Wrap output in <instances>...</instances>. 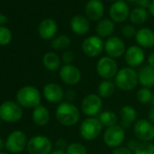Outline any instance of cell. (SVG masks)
<instances>
[{"mask_svg":"<svg viewBox=\"0 0 154 154\" xmlns=\"http://www.w3.org/2000/svg\"><path fill=\"white\" fill-rule=\"evenodd\" d=\"M138 145H139V142L137 141V140H130L129 142H128V144H127V147L132 151V152H134V150L136 149V148L138 147Z\"/></svg>","mask_w":154,"mask_h":154,"instance_id":"obj_41","label":"cell"},{"mask_svg":"<svg viewBox=\"0 0 154 154\" xmlns=\"http://www.w3.org/2000/svg\"><path fill=\"white\" fill-rule=\"evenodd\" d=\"M124 59L127 65L131 68H137L142 66L145 60V53L143 48L139 45H131L126 49Z\"/></svg>","mask_w":154,"mask_h":154,"instance_id":"obj_16","label":"cell"},{"mask_svg":"<svg viewBox=\"0 0 154 154\" xmlns=\"http://www.w3.org/2000/svg\"><path fill=\"white\" fill-rule=\"evenodd\" d=\"M50 154H66L64 150H59V149H55V150H53Z\"/></svg>","mask_w":154,"mask_h":154,"instance_id":"obj_47","label":"cell"},{"mask_svg":"<svg viewBox=\"0 0 154 154\" xmlns=\"http://www.w3.org/2000/svg\"><path fill=\"white\" fill-rule=\"evenodd\" d=\"M150 3H151L150 0H137L135 2V4L138 6V8H141L144 9H149Z\"/></svg>","mask_w":154,"mask_h":154,"instance_id":"obj_39","label":"cell"},{"mask_svg":"<svg viewBox=\"0 0 154 154\" xmlns=\"http://www.w3.org/2000/svg\"><path fill=\"white\" fill-rule=\"evenodd\" d=\"M45 99L51 103H60L64 98V92L61 85L56 83H49L43 89Z\"/></svg>","mask_w":154,"mask_h":154,"instance_id":"obj_17","label":"cell"},{"mask_svg":"<svg viewBox=\"0 0 154 154\" xmlns=\"http://www.w3.org/2000/svg\"><path fill=\"white\" fill-rule=\"evenodd\" d=\"M148 120L154 124V106H151L149 112H148Z\"/></svg>","mask_w":154,"mask_h":154,"instance_id":"obj_42","label":"cell"},{"mask_svg":"<svg viewBox=\"0 0 154 154\" xmlns=\"http://www.w3.org/2000/svg\"><path fill=\"white\" fill-rule=\"evenodd\" d=\"M112 154H133V152L127 146H119L113 149Z\"/></svg>","mask_w":154,"mask_h":154,"instance_id":"obj_37","label":"cell"},{"mask_svg":"<svg viewBox=\"0 0 154 154\" xmlns=\"http://www.w3.org/2000/svg\"><path fill=\"white\" fill-rule=\"evenodd\" d=\"M4 149H5V141L1 137H0V151H2Z\"/></svg>","mask_w":154,"mask_h":154,"instance_id":"obj_46","label":"cell"},{"mask_svg":"<svg viewBox=\"0 0 154 154\" xmlns=\"http://www.w3.org/2000/svg\"><path fill=\"white\" fill-rule=\"evenodd\" d=\"M66 154H87L86 147L80 142H72L68 144L66 149Z\"/></svg>","mask_w":154,"mask_h":154,"instance_id":"obj_32","label":"cell"},{"mask_svg":"<svg viewBox=\"0 0 154 154\" xmlns=\"http://www.w3.org/2000/svg\"><path fill=\"white\" fill-rule=\"evenodd\" d=\"M109 1H112V2H116V1H118V0H109Z\"/></svg>","mask_w":154,"mask_h":154,"instance_id":"obj_52","label":"cell"},{"mask_svg":"<svg viewBox=\"0 0 154 154\" xmlns=\"http://www.w3.org/2000/svg\"><path fill=\"white\" fill-rule=\"evenodd\" d=\"M124 41L118 36H111L104 42V51L107 56L117 59L124 55L126 52Z\"/></svg>","mask_w":154,"mask_h":154,"instance_id":"obj_14","label":"cell"},{"mask_svg":"<svg viewBox=\"0 0 154 154\" xmlns=\"http://www.w3.org/2000/svg\"><path fill=\"white\" fill-rule=\"evenodd\" d=\"M121 126L125 130L129 128L131 123H135L137 121V112L134 107L131 105H124L120 110Z\"/></svg>","mask_w":154,"mask_h":154,"instance_id":"obj_23","label":"cell"},{"mask_svg":"<svg viewBox=\"0 0 154 154\" xmlns=\"http://www.w3.org/2000/svg\"><path fill=\"white\" fill-rule=\"evenodd\" d=\"M130 13L131 11L129 5L124 0H118L116 2H113L109 9V15L111 19L114 23L118 24L126 21L130 17Z\"/></svg>","mask_w":154,"mask_h":154,"instance_id":"obj_15","label":"cell"},{"mask_svg":"<svg viewBox=\"0 0 154 154\" xmlns=\"http://www.w3.org/2000/svg\"><path fill=\"white\" fill-rule=\"evenodd\" d=\"M17 103L24 108H35L40 105L41 93L40 91L32 85H26L18 90L16 95Z\"/></svg>","mask_w":154,"mask_h":154,"instance_id":"obj_3","label":"cell"},{"mask_svg":"<svg viewBox=\"0 0 154 154\" xmlns=\"http://www.w3.org/2000/svg\"><path fill=\"white\" fill-rule=\"evenodd\" d=\"M27 142L26 134L20 130H16L8 136L5 141V148L8 152L17 154L22 152L26 148Z\"/></svg>","mask_w":154,"mask_h":154,"instance_id":"obj_7","label":"cell"},{"mask_svg":"<svg viewBox=\"0 0 154 154\" xmlns=\"http://www.w3.org/2000/svg\"><path fill=\"white\" fill-rule=\"evenodd\" d=\"M121 33L122 35L125 37V38H132L135 37L137 30L135 29V27L132 25H125L122 27L121 29Z\"/></svg>","mask_w":154,"mask_h":154,"instance_id":"obj_35","label":"cell"},{"mask_svg":"<svg viewBox=\"0 0 154 154\" xmlns=\"http://www.w3.org/2000/svg\"><path fill=\"white\" fill-rule=\"evenodd\" d=\"M23 117L22 107L14 101H6L0 104V119L6 122H17Z\"/></svg>","mask_w":154,"mask_h":154,"instance_id":"obj_5","label":"cell"},{"mask_svg":"<svg viewBox=\"0 0 154 154\" xmlns=\"http://www.w3.org/2000/svg\"><path fill=\"white\" fill-rule=\"evenodd\" d=\"M148 64L154 68V51L151 52L148 56Z\"/></svg>","mask_w":154,"mask_h":154,"instance_id":"obj_43","label":"cell"},{"mask_svg":"<svg viewBox=\"0 0 154 154\" xmlns=\"http://www.w3.org/2000/svg\"><path fill=\"white\" fill-rule=\"evenodd\" d=\"M61 58L59 55L54 52H48L43 56V64L45 69L51 72H55L60 70L61 66Z\"/></svg>","mask_w":154,"mask_h":154,"instance_id":"obj_26","label":"cell"},{"mask_svg":"<svg viewBox=\"0 0 154 154\" xmlns=\"http://www.w3.org/2000/svg\"><path fill=\"white\" fill-rule=\"evenodd\" d=\"M150 104H151V106H154V94L152 95V98H151V101H150Z\"/></svg>","mask_w":154,"mask_h":154,"instance_id":"obj_48","label":"cell"},{"mask_svg":"<svg viewBox=\"0 0 154 154\" xmlns=\"http://www.w3.org/2000/svg\"><path fill=\"white\" fill-rule=\"evenodd\" d=\"M115 29V25L114 22L112 19L109 18H104V19H101L97 25H96V35H98L99 37L103 38H109L112 36V35L113 34Z\"/></svg>","mask_w":154,"mask_h":154,"instance_id":"obj_24","label":"cell"},{"mask_svg":"<svg viewBox=\"0 0 154 154\" xmlns=\"http://www.w3.org/2000/svg\"><path fill=\"white\" fill-rule=\"evenodd\" d=\"M149 13L154 17V0H152L150 3V6L149 8Z\"/></svg>","mask_w":154,"mask_h":154,"instance_id":"obj_45","label":"cell"},{"mask_svg":"<svg viewBox=\"0 0 154 154\" xmlns=\"http://www.w3.org/2000/svg\"><path fill=\"white\" fill-rule=\"evenodd\" d=\"M1 124H2V120L0 119V128H1Z\"/></svg>","mask_w":154,"mask_h":154,"instance_id":"obj_51","label":"cell"},{"mask_svg":"<svg viewBox=\"0 0 154 154\" xmlns=\"http://www.w3.org/2000/svg\"><path fill=\"white\" fill-rule=\"evenodd\" d=\"M71 30L77 35H85L90 31V22L86 16L76 15L70 21Z\"/></svg>","mask_w":154,"mask_h":154,"instance_id":"obj_20","label":"cell"},{"mask_svg":"<svg viewBox=\"0 0 154 154\" xmlns=\"http://www.w3.org/2000/svg\"><path fill=\"white\" fill-rule=\"evenodd\" d=\"M85 11L89 20L99 22L104 15V6L101 0H88Z\"/></svg>","mask_w":154,"mask_h":154,"instance_id":"obj_18","label":"cell"},{"mask_svg":"<svg viewBox=\"0 0 154 154\" xmlns=\"http://www.w3.org/2000/svg\"><path fill=\"white\" fill-rule=\"evenodd\" d=\"M114 84L121 91L129 92L135 89L139 84L138 72L129 66L120 69L114 77Z\"/></svg>","mask_w":154,"mask_h":154,"instance_id":"obj_2","label":"cell"},{"mask_svg":"<svg viewBox=\"0 0 154 154\" xmlns=\"http://www.w3.org/2000/svg\"><path fill=\"white\" fill-rule=\"evenodd\" d=\"M125 139L124 129L121 125H114L108 127L103 131V141L109 148L115 149L122 146Z\"/></svg>","mask_w":154,"mask_h":154,"instance_id":"obj_11","label":"cell"},{"mask_svg":"<svg viewBox=\"0 0 154 154\" xmlns=\"http://www.w3.org/2000/svg\"><path fill=\"white\" fill-rule=\"evenodd\" d=\"M0 154H8V153H6L4 151H0Z\"/></svg>","mask_w":154,"mask_h":154,"instance_id":"obj_50","label":"cell"},{"mask_svg":"<svg viewBox=\"0 0 154 154\" xmlns=\"http://www.w3.org/2000/svg\"><path fill=\"white\" fill-rule=\"evenodd\" d=\"M75 55L71 50H65L62 54L61 60L64 64H72V62L74 61Z\"/></svg>","mask_w":154,"mask_h":154,"instance_id":"obj_36","label":"cell"},{"mask_svg":"<svg viewBox=\"0 0 154 154\" xmlns=\"http://www.w3.org/2000/svg\"><path fill=\"white\" fill-rule=\"evenodd\" d=\"M50 112L48 109L44 105H38L37 107L34 108L32 112V119L33 122L40 127H44L48 124L50 121Z\"/></svg>","mask_w":154,"mask_h":154,"instance_id":"obj_25","label":"cell"},{"mask_svg":"<svg viewBox=\"0 0 154 154\" xmlns=\"http://www.w3.org/2000/svg\"><path fill=\"white\" fill-rule=\"evenodd\" d=\"M51 140L45 135H35L28 140L26 149L29 154H50L53 150Z\"/></svg>","mask_w":154,"mask_h":154,"instance_id":"obj_6","label":"cell"},{"mask_svg":"<svg viewBox=\"0 0 154 154\" xmlns=\"http://www.w3.org/2000/svg\"><path fill=\"white\" fill-rule=\"evenodd\" d=\"M74 95H75V93L72 90H68L66 93H64V97L67 99V102H70V103H72V101L74 100V97H75Z\"/></svg>","mask_w":154,"mask_h":154,"instance_id":"obj_40","label":"cell"},{"mask_svg":"<svg viewBox=\"0 0 154 154\" xmlns=\"http://www.w3.org/2000/svg\"><path fill=\"white\" fill-rule=\"evenodd\" d=\"M103 127V126L102 125L98 118L87 117L82 122L79 128V132L84 140L87 141H92L102 133Z\"/></svg>","mask_w":154,"mask_h":154,"instance_id":"obj_4","label":"cell"},{"mask_svg":"<svg viewBox=\"0 0 154 154\" xmlns=\"http://www.w3.org/2000/svg\"><path fill=\"white\" fill-rule=\"evenodd\" d=\"M98 119H99L100 122L102 123V125L103 127H106V128L116 125L117 124V121H118L116 113L112 112V111L102 112L99 114Z\"/></svg>","mask_w":154,"mask_h":154,"instance_id":"obj_30","label":"cell"},{"mask_svg":"<svg viewBox=\"0 0 154 154\" xmlns=\"http://www.w3.org/2000/svg\"><path fill=\"white\" fill-rule=\"evenodd\" d=\"M82 50L88 57H97L104 50V42L98 35H90L83 41Z\"/></svg>","mask_w":154,"mask_h":154,"instance_id":"obj_12","label":"cell"},{"mask_svg":"<svg viewBox=\"0 0 154 154\" xmlns=\"http://www.w3.org/2000/svg\"><path fill=\"white\" fill-rule=\"evenodd\" d=\"M133 153L134 154H154V143L140 142Z\"/></svg>","mask_w":154,"mask_h":154,"instance_id":"obj_33","label":"cell"},{"mask_svg":"<svg viewBox=\"0 0 154 154\" xmlns=\"http://www.w3.org/2000/svg\"><path fill=\"white\" fill-rule=\"evenodd\" d=\"M59 77L63 83L72 86L81 82L82 72L73 64H63L59 70Z\"/></svg>","mask_w":154,"mask_h":154,"instance_id":"obj_13","label":"cell"},{"mask_svg":"<svg viewBox=\"0 0 154 154\" xmlns=\"http://www.w3.org/2000/svg\"><path fill=\"white\" fill-rule=\"evenodd\" d=\"M12 37V33L8 27L0 26V46L8 45L10 44Z\"/></svg>","mask_w":154,"mask_h":154,"instance_id":"obj_34","label":"cell"},{"mask_svg":"<svg viewBox=\"0 0 154 154\" xmlns=\"http://www.w3.org/2000/svg\"><path fill=\"white\" fill-rule=\"evenodd\" d=\"M8 17L5 16L4 14H0V26H4L8 24Z\"/></svg>","mask_w":154,"mask_h":154,"instance_id":"obj_44","label":"cell"},{"mask_svg":"<svg viewBox=\"0 0 154 154\" xmlns=\"http://www.w3.org/2000/svg\"><path fill=\"white\" fill-rule=\"evenodd\" d=\"M119 71L118 63L115 59L110 56L101 57L96 63V72L103 80H111L117 74Z\"/></svg>","mask_w":154,"mask_h":154,"instance_id":"obj_8","label":"cell"},{"mask_svg":"<svg viewBox=\"0 0 154 154\" xmlns=\"http://www.w3.org/2000/svg\"><path fill=\"white\" fill-rule=\"evenodd\" d=\"M149 17V12L147 9L141 8H136L133 10L131 11L129 19L132 25L135 26H140L144 24Z\"/></svg>","mask_w":154,"mask_h":154,"instance_id":"obj_28","label":"cell"},{"mask_svg":"<svg viewBox=\"0 0 154 154\" xmlns=\"http://www.w3.org/2000/svg\"><path fill=\"white\" fill-rule=\"evenodd\" d=\"M139 84L142 87L152 88L154 86V68L149 64L140 67L138 71Z\"/></svg>","mask_w":154,"mask_h":154,"instance_id":"obj_22","label":"cell"},{"mask_svg":"<svg viewBox=\"0 0 154 154\" xmlns=\"http://www.w3.org/2000/svg\"><path fill=\"white\" fill-rule=\"evenodd\" d=\"M81 112L79 108L70 102L60 103L55 110V118L57 122L65 127H72L80 121Z\"/></svg>","mask_w":154,"mask_h":154,"instance_id":"obj_1","label":"cell"},{"mask_svg":"<svg viewBox=\"0 0 154 154\" xmlns=\"http://www.w3.org/2000/svg\"><path fill=\"white\" fill-rule=\"evenodd\" d=\"M103 99L97 94H87L81 103V111L87 117H95L101 113Z\"/></svg>","mask_w":154,"mask_h":154,"instance_id":"obj_9","label":"cell"},{"mask_svg":"<svg viewBox=\"0 0 154 154\" xmlns=\"http://www.w3.org/2000/svg\"><path fill=\"white\" fill-rule=\"evenodd\" d=\"M55 146H56V149H59V150H64L65 151V149H66V148H67V144H66V141L63 140V139H62V138H60V139H58L57 140H56V142H55Z\"/></svg>","mask_w":154,"mask_h":154,"instance_id":"obj_38","label":"cell"},{"mask_svg":"<svg viewBox=\"0 0 154 154\" xmlns=\"http://www.w3.org/2000/svg\"><path fill=\"white\" fill-rule=\"evenodd\" d=\"M124 1H129V2H136L137 0H124Z\"/></svg>","mask_w":154,"mask_h":154,"instance_id":"obj_49","label":"cell"},{"mask_svg":"<svg viewBox=\"0 0 154 154\" xmlns=\"http://www.w3.org/2000/svg\"><path fill=\"white\" fill-rule=\"evenodd\" d=\"M116 85L114 82L111 80H103L102 81L97 88V94L102 99H107L113 95L115 93Z\"/></svg>","mask_w":154,"mask_h":154,"instance_id":"obj_27","label":"cell"},{"mask_svg":"<svg viewBox=\"0 0 154 154\" xmlns=\"http://www.w3.org/2000/svg\"><path fill=\"white\" fill-rule=\"evenodd\" d=\"M58 30L57 23L52 18H45L38 26V35L44 40H53Z\"/></svg>","mask_w":154,"mask_h":154,"instance_id":"obj_19","label":"cell"},{"mask_svg":"<svg viewBox=\"0 0 154 154\" xmlns=\"http://www.w3.org/2000/svg\"><path fill=\"white\" fill-rule=\"evenodd\" d=\"M72 44L71 38L66 35H59L55 36L51 42V47L54 50L61 51L67 49Z\"/></svg>","mask_w":154,"mask_h":154,"instance_id":"obj_29","label":"cell"},{"mask_svg":"<svg viewBox=\"0 0 154 154\" xmlns=\"http://www.w3.org/2000/svg\"><path fill=\"white\" fill-rule=\"evenodd\" d=\"M133 132L140 142H151L154 140V124L149 120L139 119L133 124Z\"/></svg>","mask_w":154,"mask_h":154,"instance_id":"obj_10","label":"cell"},{"mask_svg":"<svg viewBox=\"0 0 154 154\" xmlns=\"http://www.w3.org/2000/svg\"><path fill=\"white\" fill-rule=\"evenodd\" d=\"M152 92L149 88H146V87H141L140 89H139V91L137 92V101L141 103V104H148L150 103L151 98H152Z\"/></svg>","mask_w":154,"mask_h":154,"instance_id":"obj_31","label":"cell"},{"mask_svg":"<svg viewBox=\"0 0 154 154\" xmlns=\"http://www.w3.org/2000/svg\"><path fill=\"white\" fill-rule=\"evenodd\" d=\"M135 41L141 48H151L154 46V31L149 27H141L137 30Z\"/></svg>","mask_w":154,"mask_h":154,"instance_id":"obj_21","label":"cell"}]
</instances>
